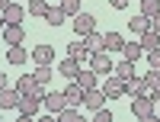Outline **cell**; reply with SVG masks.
Wrapping results in <instances>:
<instances>
[{
	"instance_id": "2",
	"label": "cell",
	"mask_w": 160,
	"mask_h": 122,
	"mask_svg": "<svg viewBox=\"0 0 160 122\" xmlns=\"http://www.w3.org/2000/svg\"><path fill=\"white\" fill-rule=\"evenodd\" d=\"M38 106H42V100H35L32 93H22V97H19V106H16V113H19L22 122H29V119L38 116Z\"/></svg>"
},
{
	"instance_id": "38",
	"label": "cell",
	"mask_w": 160,
	"mask_h": 122,
	"mask_svg": "<svg viewBox=\"0 0 160 122\" xmlns=\"http://www.w3.org/2000/svg\"><path fill=\"white\" fill-rule=\"evenodd\" d=\"M157 97H160V93H157Z\"/></svg>"
},
{
	"instance_id": "22",
	"label": "cell",
	"mask_w": 160,
	"mask_h": 122,
	"mask_svg": "<svg viewBox=\"0 0 160 122\" xmlns=\"http://www.w3.org/2000/svg\"><path fill=\"white\" fill-rule=\"evenodd\" d=\"M77 84L83 87V90H90V87H96V71H83V67H80V74H77Z\"/></svg>"
},
{
	"instance_id": "25",
	"label": "cell",
	"mask_w": 160,
	"mask_h": 122,
	"mask_svg": "<svg viewBox=\"0 0 160 122\" xmlns=\"http://www.w3.org/2000/svg\"><path fill=\"white\" fill-rule=\"evenodd\" d=\"M51 74H55V71H51L48 64H35V71H32V77L38 80V84H48V80H51Z\"/></svg>"
},
{
	"instance_id": "3",
	"label": "cell",
	"mask_w": 160,
	"mask_h": 122,
	"mask_svg": "<svg viewBox=\"0 0 160 122\" xmlns=\"http://www.w3.org/2000/svg\"><path fill=\"white\" fill-rule=\"evenodd\" d=\"M90 67H93V71H96V74H112V67H115V61L109 58V51H93V55H90Z\"/></svg>"
},
{
	"instance_id": "16",
	"label": "cell",
	"mask_w": 160,
	"mask_h": 122,
	"mask_svg": "<svg viewBox=\"0 0 160 122\" xmlns=\"http://www.w3.org/2000/svg\"><path fill=\"white\" fill-rule=\"evenodd\" d=\"M144 55V48H141V42H138V35L131 39V42H125L122 45V58H128V61H138Z\"/></svg>"
},
{
	"instance_id": "19",
	"label": "cell",
	"mask_w": 160,
	"mask_h": 122,
	"mask_svg": "<svg viewBox=\"0 0 160 122\" xmlns=\"http://www.w3.org/2000/svg\"><path fill=\"white\" fill-rule=\"evenodd\" d=\"M22 16H26V10H22L19 3H13V0L3 7V19H7V23H22Z\"/></svg>"
},
{
	"instance_id": "31",
	"label": "cell",
	"mask_w": 160,
	"mask_h": 122,
	"mask_svg": "<svg viewBox=\"0 0 160 122\" xmlns=\"http://www.w3.org/2000/svg\"><path fill=\"white\" fill-rule=\"evenodd\" d=\"M96 122H112V113L106 109V106H102V109H96Z\"/></svg>"
},
{
	"instance_id": "36",
	"label": "cell",
	"mask_w": 160,
	"mask_h": 122,
	"mask_svg": "<svg viewBox=\"0 0 160 122\" xmlns=\"http://www.w3.org/2000/svg\"><path fill=\"white\" fill-rule=\"evenodd\" d=\"M3 26H7V19H3V10H0V32H3Z\"/></svg>"
},
{
	"instance_id": "39",
	"label": "cell",
	"mask_w": 160,
	"mask_h": 122,
	"mask_svg": "<svg viewBox=\"0 0 160 122\" xmlns=\"http://www.w3.org/2000/svg\"><path fill=\"white\" fill-rule=\"evenodd\" d=\"M157 100H160V97H157Z\"/></svg>"
},
{
	"instance_id": "26",
	"label": "cell",
	"mask_w": 160,
	"mask_h": 122,
	"mask_svg": "<svg viewBox=\"0 0 160 122\" xmlns=\"http://www.w3.org/2000/svg\"><path fill=\"white\" fill-rule=\"evenodd\" d=\"M35 84H38V80H35L32 74H22V77L16 80V90H19V93H32V87H35Z\"/></svg>"
},
{
	"instance_id": "1",
	"label": "cell",
	"mask_w": 160,
	"mask_h": 122,
	"mask_svg": "<svg viewBox=\"0 0 160 122\" xmlns=\"http://www.w3.org/2000/svg\"><path fill=\"white\" fill-rule=\"evenodd\" d=\"M154 97H144V93H138V97L135 100H131V116H135V119H144V122H148L151 116H154Z\"/></svg>"
},
{
	"instance_id": "15",
	"label": "cell",
	"mask_w": 160,
	"mask_h": 122,
	"mask_svg": "<svg viewBox=\"0 0 160 122\" xmlns=\"http://www.w3.org/2000/svg\"><path fill=\"white\" fill-rule=\"evenodd\" d=\"M138 42H141V48H144V55H148V51L160 48V32L148 29V32H141V35H138Z\"/></svg>"
},
{
	"instance_id": "12",
	"label": "cell",
	"mask_w": 160,
	"mask_h": 122,
	"mask_svg": "<svg viewBox=\"0 0 160 122\" xmlns=\"http://www.w3.org/2000/svg\"><path fill=\"white\" fill-rule=\"evenodd\" d=\"M64 106H68V100H64V90H61V93H45V109H48V113L58 116Z\"/></svg>"
},
{
	"instance_id": "28",
	"label": "cell",
	"mask_w": 160,
	"mask_h": 122,
	"mask_svg": "<svg viewBox=\"0 0 160 122\" xmlns=\"http://www.w3.org/2000/svg\"><path fill=\"white\" fill-rule=\"evenodd\" d=\"M141 13H144V16H154V13H160V0H141Z\"/></svg>"
},
{
	"instance_id": "32",
	"label": "cell",
	"mask_w": 160,
	"mask_h": 122,
	"mask_svg": "<svg viewBox=\"0 0 160 122\" xmlns=\"http://www.w3.org/2000/svg\"><path fill=\"white\" fill-rule=\"evenodd\" d=\"M148 61H151V67H160V48L148 51Z\"/></svg>"
},
{
	"instance_id": "9",
	"label": "cell",
	"mask_w": 160,
	"mask_h": 122,
	"mask_svg": "<svg viewBox=\"0 0 160 122\" xmlns=\"http://www.w3.org/2000/svg\"><path fill=\"white\" fill-rule=\"evenodd\" d=\"M83 87L77 84V80H71L68 84V90H64V100H68V106H83Z\"/></svg>"
},
{
	"instance_id": "10",
	"label": "cell",
	"mask_w": 160,
	"mask_h": 122,
	"mask_svg": "<svg viewBox=\"0 0 160 122\" xmlns=\"http://www.w3.org/2000/svg\"><path fill=\"white\" fill-rule=\"evenodd\" d=\"M58 74H61V77H68V80H77V74H80V61L68 55V58L58 64Z\"/></svg>"
},
{
	"instance_id": "17",
	"label": "cell",
	"mask_w": 160,
	"mask_h": 122,
	"mask_svg": "<svg viewBox=\"0 0 160 122\" xmlns=\"http://www.w3.org/2000/svg\"><path fill=\"white\" fill-rule=\"evenodd\" d=\"M83 42H87V48H90V55H93V51H102V48H106V35L93 29V32H87V35H83Z\"/></svg>"
},
{
	"instance_id": "4",
	"label": "cell",
	"mask_w": 160,
	"mask_h": 122,
	"mask_svg": "<svg viewBox=\"0 0 160 122\" xmlns=\"http://www.w3.org/2000/svg\"><path fill=\"white\" fill-rule=\"evenodd\" d=\"M102 93H106V100H118V97H125V80H118L115 74H106V84H102Z\"/></svg>"
},
{
	"instance_id": "27",
	"label": "cell",
	"mask_w": 160,
	"mask_h": 122,
	"mask_svg": "<svg viewBox=\"0 0 160 122\" xmlns=\"http://www.w3.org/2000/svg\"><path fill=\"white\" fill-rule=\"evenodd\" d=\"M26 10H29L32 16H45V13H48V0H29Z\"/></svg>"
},
{
	"instance_id": "33",
	"label": "cell",
	"mask_w": 160,
	"mask_h": 122,
	"mask_svg": "<svg viewBox=\"0 0 160 122\" xmlns=\"http://www.w3.org/2000/svg\"><path fill=\"white\" fill-rule=\"evenodd\" d=\"M109 7H112V10H125L128 0H109Z\"/></svg>"
},
{
	"instance_id": "23",
	"label": "cell",
	"mask_w": 160,
	"mask_h": 122,
	"mask_svg": "<svg viewBox=\"0 0 160 122\" xmlns=\"http://www.w3.org/2000/svg\"><path fill=\"white\" fill-rule=\"evenodd\" d=\"M122 45H125V39L118 35V32H106V51H122Z\"/></svg>"
},
{
	"instance_id": "8",
	"label": "cell",
	"mask_w": 160,
	"mask_h": 122,
	"mask_svg": "<svg viewBox=\"0 0 160 122\" xmlns=\"http://www.w3.org/2000/svg\"><path fill=\"white\" fill-rule=\"evenodd\" d=\"M19 97H22V93L16 90V87H3V90H0V109H16V106H19Z\"/></svg>"
},
{
	"instance_id": "34",
	"label": "cell",
	"mask_w": 160,
	"mask_h": 122,
	"mask_svg": "<svg viewBox=\"0 0 160 122\" xmlns=\"http://www.w3.org/2000/svg\"><path fill=\"white\" fill-rule=\"evenodd\" d=\"M151 29L160 32V13H154V16H151Z\"/></svg>"
},
{
	"instance_id": "6",
	"label": "cell",
	"mask_w": 160,
	"mask_h": 122,
	"mask_svg": "<svg viewBox=\"0 0 160 122\" xmlns=\"http://www.w3.org/2000/svg\"><path fill=\"white\" fill-rule=\"evenodd\" d=\"M83 106H87V109H93V113L102 109V106H106V93H102V87H90V90L83 93Z\"/></svg>"
},
{
	"instance_id": "20",
	"label": "cell",
	"mask_w": 160,
	"mask_h": 122,
	"mask_svg": "<svg viewBox=\"0 0 160 122\" xmlns=\"http://www.w3.org/2000/svg\"><path fill=\"white\" fill-rule=\"evenodd\" d=\"M68 55L77 58V61H87V58H90V48H87V42H80V39H77V42H68Z\"/></svg>"
},
{
	"instance_id": "37",
	"label": "cell",
	"mask_w": 160,
	"mask_h": 122,
	"mask_svg": "<svg viewBox=\"0 0 160 122\" xmlns=\"http://www.w3.org/2000/svg\"><path fill=\"white\" fill-rule=\"evenodd\" d=\"M7 3H10V0H0V10H3V7H7Z\"/></svg>"
},
{
	"instance_id": "5",
	"label": "cell",
	"mask_w": 160,
	"mask_h": 122,
	"mask_svg": "<svg viewBox=\"0 0 160 122\" xmlns=\"http://www.w3.org/2000/svg\"><path fill=\"white\" fill-rule=\"evenodd\" d=\"M3 45H22L26 42V32H22V23H7L3 26Z\"/></svg>"
},
{
	"instance_id": "13",
	"label": "cell",
	"mask_w": 160,
	"mask_h": 122,
	"mask_svg": "<svg viewBox=\"0 0 160 122\" xmlns=\"http://www.w3.org/2000/svg\"><path fill=\"white\" fill-rule=\"evenodd\" d=\"M64 19H68V10H64L61 3H58V7H48V13H45V23L51 26V29H58V26H61Z\"/></svg>"
},
{
	"instance_id": "24",
	"label": "cell",
	"mask_w": 160,
	"mask_h": 122,
	"mask_svg": "<svg viewBox=\"0 0 160 122\" xmlns=\"http://www.w3.org/2000/svg\"><path fill=\"white\" fill-rule=\"evenodd\" d=\"M80 116H83V113H80L77 106H64V109L58 113V119H61V122H80Z\"/></svg>"
},
{
	"instance_id": "7",
	"label": "cell",
	"mask_w": 160,
	"mask_h": 122,
	"mask_svg": "<svg viewBox=\"0 0 160 122\" xmlns=\"http://www.w3.org/2000/svg\"><path fill=\"white\" fill-rule=\"evenodd\" d=\"M74 29H77V35L93 32V29H96V16H93V13H83V10H80L77 16H74Z\"/></svg>"
},
{
	"instance_id": "30",
	"label": "cell",
	"mask_w": 160,
	"mask_h": 122,
	"mask_svg": "<svg viewBox=\"0 0 160 122\" xmlns=\"http://www.w3.org/2000/svg\"><path fill=\"white\" fill-rule=\"evenodd\" d=\"M61 7L68 10V16H77L80 13V0H61Z\"/></svg>"
},
{
	"instance_id": "21",
	"label": "cell",
	"mask_w": 160,
	"mask_h": 122,
	"mask_svg": "<svg viewBox=\"0 0 160 122\" xmlns=\"http://www.w3.org/2000/svg\"><path fill=\"white\" fill-rule=\"evenodd\" d=\"M7 61H10V64H26V61H29V51H26L22 45H10Z\"/></svg>"
},
{
	"instance_id": "14",
	"label": "cell",
	"mask_w": 160,
	"mask_h": 122,
	"mask_svg": "<svg viewBox=\"0 0 160 122\" xmlns=\"http://www.w3.org/2000/svg\"><path fill=\"white\" fill-rule=\"evenodd\" d=\"M32 61L35 64H51V61H55V48H51V45H35L32 48Z\"/></svg>"
},
{
	"instance_id": "18",
	"label": "cell",
	"mask_w": 160,
	"mask_h": 122,
	"mask_svg": "<svg viewBox=\"0 0 160 122\" xmlns=\"http://www.w3.org/2000/svg\"><path fill=\"white\" fill-rule=\"evenodd\" d=\"M128 29L135 32V35L148 32V29H151V16H144V13H138V16H131V19H128Z\"/></svg>"
},
{
	"instance_id": "11",
	"label": "cell",
	"mask_w": 160,
	"mask_h": 122,
	"mask_svg": "<svg viewBox=\"0 0 160 122\" xmlns=\"http://www.w3.org/2000/svg\"><path fill=\"white\" fill-rule=\"evenodd\" d=\"M112 74H115L118 80H125V84H128V80H135V61L122 58V61H118V64L112 67Z\"/></svg>"
},
{
	"instance_id": "35",
	"label": "cell",
	"mask_w": 160,
	"mask_h": 122,
	"mask_svg": "<svg viewBox=\"0 0 160 122\" xmlns=\"http://www.w3.org/2000/svg\"><path fill=\"white\" fill-rule=\"evenodd\" d=\"M3 87H7V74L0 71V90H3Z\"/></svg>"
},
{
	"instance_id": "29",
	"label": "cell",
	"mask_w": 160,
	"mask_h": 122,
	"mask_svg": "<svg viewBox=\"0 0 160 122\" xmlns=\"http://www.w3.org/2000/svg\"><path fill=\"white\" fill-rule=\"evenodd\" d=\"M144 80H148V84L160 93V67H151V71H148V77H144Z\"/></svg>"
}]
</instances>
